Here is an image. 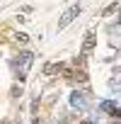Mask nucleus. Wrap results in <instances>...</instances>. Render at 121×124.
I'll return each mask as SVG.
<instances>
[{
	"label": "nucleus",
	"mask_w": 121,
	"mask_h": 124,
	"mask_svg": "<svg viewBox=\"0 0 121 124\" xmlns=\"http://www.w3.org/2000/svg\"><path fill=\"white\" fill-rule=\"evenodd\" d=\"M78 15H80V5H70L63 15H60V20H58V32H60V29H66V27H68Z\"/></svg>",
	"instance_id": "1"
},
{
	"label": "nucleus",
	"mask_w": 121,
	"mask_h": 124,
	"mask_svg": "<svg viewBox=\"0 0 121 124\" xmlns=\"http://www.w3.org/2000/svg\"><path fill=\"white\" fill-rule=\"evenodd\" d=\"M29 63H32V54H29V51H22V56H17V61H15V66H20L22 71H24Z\"/></svg>",
	"instance_id": "2"
},
{
	"label": "nucleus",
	"mask_w": 121,
	"mask_h": 124,
	"mask_svg": "<svg viewBox=\"0 0 121 124\" xmlns=\"http://www.w3.org/2000/svg\"><path fill=\"white\" fill-rule=\"evenodd\" d=\"M92 46H94V32H87L85 44H82V51H85V54H90V51H92Z\"/></svg>",
	"instance_id": "3"
},
{
	"label": "nucleus",
	"mask_w": 121,
	"mask_h": 124,
	"mask_svg": "<svg viewBox=\"0 0 121 124\" xmlns=\"http://www.w3.org/2000/svg\"><path fill=\"white\" fill-rule=\"evenodd\" d=\"M70 102H73V107H82V95H78V93H73V97H70Z\"/></svg>",
	"instance_id": "4"
},
{
	"label": "nucleus",
	"mask_w": 121,
	"mask_h": 124,
	"mask_svg": "<svg viewBox=\"0 0 121 124\" xmlns=\"http://www.w3.org/2000/svg\"><path fill=\"white\" fill-rule=\"evenodd\" d=\"M58 68H60V66H56V63H48V66H46V73H48V76H51V73H56V71H58Z\"/></svg>",
	"instance_id": "5"
}]
</instances>
